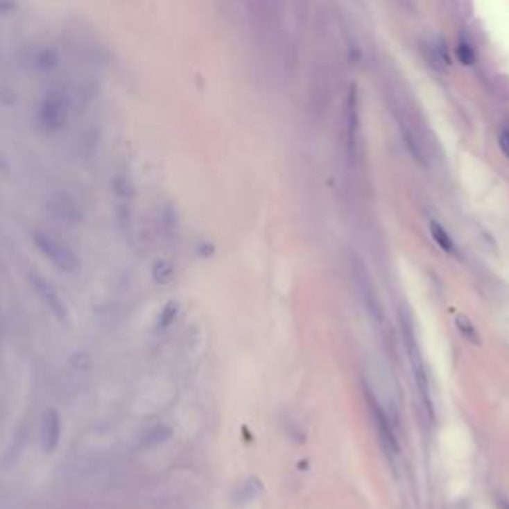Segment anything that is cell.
<instances>
[{"label": "cell", "instance_id": "cell-1", "mask_svg": "<svg viewBox=\"0 0 509 509\" xmlns=\"http://www.w3.org/2000/svg\"><path fill=\"white\" fill-rule=\"evenodd\" d=\"M350 273H352V283L356 286L360 302L366 309V313L374 322H382L384 320V311H382V302L378 299L376 293L374 281L370 277V273L366 269L364 261L360 259V254L350 253Z\"/></svg>", "mask_w": 509, "mask_h": 509}, {"label": "cell", "instance_id": "cell-2", "mask_svg": "<svg viewBox=\"0 0 509 509\" xmlns=\"http://www.w3.org/2000/svg\"><path fill=\"white\" fill-rule=\"evenodd\" d=\"M32 241H34V247L42 253V257L52 263L54 269H58L60 273H76L80 269L78 254L60 239L48 235L44 231H36L32 235Z\"/></svg>", "mask_w": 509, "mask_h": 509}, {"label": "cell", "instance_id": "cell-3", "mask_svg": "<svg viewBox=\"0 0 509 509\" xmlns=\"http://www.w3.org/2000/svg\"><path fill=\"white\" fill-rule=\"evenodd\" d=\"M31 285L34 288V293L38 295V299L42 300L48 313L54 316L58 322L62 325H70L72 322V313H70V307L66 299L62 297V293L56 288V285H52L48 279H44L42 275L38 273H31Z\"/></svg>", "mask_w": 509, "mask_h": 509}, {"label": "cell", "instance_id": "cell-4", "mask_svg": "<svg viewBox=\"0 0 509 509\" xmlns=\"http://www.w3.org/2000/svg\"><path fill=\"white\" fill-rule=\"evenodd\" d=\"M46 209L50 211V215L54 219H58L66 225H80L84 221L82 205L76 201V197L66 193V191H54V193L48 195Z\"/></svg>", "mask_w": 509, "mask_h": 509}, {"label": "cell", "instance_id": "cell-5", "mask_svg": "<svg viewBox=\"0 0 509 509\" xmlns=\"http://www.w3.org/2000/svg\"><path fill=\"white\" fill-rule=\"evenodd\" d=\"M364 394H366V402H368V408H370V414H372V420H374L376 432H378V438H380L382 446H384V449H386L388 454L398 456V454H400V446H398V438H396L394 430H392V426H390L388 416L384 414V410L380 408L378 400L372 396L370 390H366Z\"/></svg>", "mask_w": 509, "mask_h": 509}, {"label": "cell", "instance_id": "cell-6", "mask_svg": "<svg viewBox=\"0 0 509 509\" xmlns=\"http://www.w3.org/2000/svg\"><path fill=\"white\" fill-rule=\"evenodd\" d=\"M40 120L50 132H60L68 121V100L62 94H50L40 105Z\"/></svg>", "mask_w": 509, "mask_h": 509}, {"label": "cell", "instance_id": "cell-7", "mask_svg": "<svg viewBox=\"0 0 509 509\" xmlns=\"http://www.w3.org/2000/svg\"><path fill=\"white\" fill-rule=\"evenodd\" d=\"M64 424H62L60 412L56 408H46L42 420H40V444L46 454L56 451L60 446Z\"/></svg>", "mask_w": 509, "mask_h": 509}, {"label": "cell", "instance_id": "cell-8", "mask_svg": "<svg viewBox=\"0 0 509 509\" xmlns=\"http://www.w3.org/2000/svg\"><path fill=\"white\" fill-rule=\"evenodd\" d=\"M346 139L350 150L354 148V135H356V128H359V104H356V90L352 88L348 102H346Z\"/></svg>", "mask_w": 509, "mask_h": 509}, {"label": "cell", "instance_id": "cell-9", "mask_svg": "<svg viewBox=\"0 0 509 509\" xmlns=\"http://www.w3.org/2000/svg\"><path fill=\"white\" fill-rule=\"evenodd\" d=\"M151 279L157 285H169L175 279V267L167 259H157L151 267Z\"/></svg>", "mask_w": 509, "mask_h": 509}, {"label": "cell", "instance_id": "cell-10", "mask_svg": "<svg viewBox=\"0 0 509 509\" xmlns=\"http://www.w3.org/2000/svg\"><path fill=\"white\" fill-rule=\"evenodd\" d=\"M430 233H432V237H434V241L438 243V247H440L442 251H446L448 254L458 253L454 239L449 237L448 231H446L442 225L438 223V221H430Z\"/></svg>", "mask_w": 509, "mask_h": 509}, {"label": "cell", "instance_id": "cell-11", "mask_svg": "<svg viewBox=\"0 0 509 509\" xmlns=\"http://www.w3.org/2000/svg\"><path fill=\"white\" fill-rule=\"evenodd\" d=\"M180 302L178 300H167L164 307H162V311H159V315H157V322H155V327L159 330H165L169 329L173 322H175V318L180 316Z\"/></svg>", "mask_w": 509, "mask_h": 509}, {"label": "cell", "instance_id": "cell-12", "mask_svg": "<svg viewBox=\"0 0 509 509\" xmlns=\"http://www.w3.org/2000/svg\"><path fill=\"white\" fill-rule=\"evenodd\" d=\"M456 329L462 332V336H464L465 340H469V343H474V345H479V343H481V338H479L478 330L474 327V322H472L465 315L456 316Z\"/></svg>", "mask_w": 509, "mask_h": 509}, {"label": "cell", "instance_id": "cell-13", "mask_svg": "<svg viewBox=\"0 0 509 509\" xmlns=\"http://www.w3.org/2000/svg\"><path fill=\"white\" fill-rule=\"evenodd\" d=\"M171 438V430L165 428V426H155L151 428L148 434L144 435V446L146 448H155V446H162L164 442H167Z\"/></svg>", "mask_w": 509, "mask_h": 509}, {"label": "cell", "instance_id": "cell-14", "mask_svg": "<svg viewBox=\"0 0 509 509\" xmlns=\"http://www.w3.org/2000/svg\"><path fill=\"white\" fill-rule=\"evenodd\" d=\"M70 364L74 366L76 370H88L92 366V360L88 354H84V352H80V354H74L72 360H70Z\"/></svg>", "mask_w": 509, "mask_h": 509}, {"label": "cell", "instance_id": "cell-15", "mask_svg": "<svg viewBox=\"0 0 509 509\" xmlns=\"http://www.w3.org/2000/svg\"><path fill=\"white\" fill-rule=\"evenodd\" d=\"M458 56H460V60L464 62V64H474V60H476V54H474V50H472V46H467L464 44V42H460V46H458Z\"/></svg>", "mask_w": 509, "mask_h": 509}, {"label": "cell", "instance_id": "cell-16", "mask_svg": "<svg viewBox=\"0 0 509 509\" xmlns=\"http://www.w3.org/2000/svg\"><path fill=\"white\" fill-rule=\"evenodd\" d=\"M499 148H501V151L506 153V157L509 159V130L501 132V135H499Z\"/></svg>", "mask_w": 509, "mask_h": 509}, {"label": "cell", "instance_id": "cell-17", "mask_svg": "<svg viewBox=\"0 0 509 509\" xmlns=\"http://www.w3.org/2000/svg\"><path fill=\"white\" fill-rule=\"evenodd\" d=\"M499 508L509 509V501H508V499H499Z\"/></svg>", "mask_w": 509, "mask_h": 509}]
</instances>
